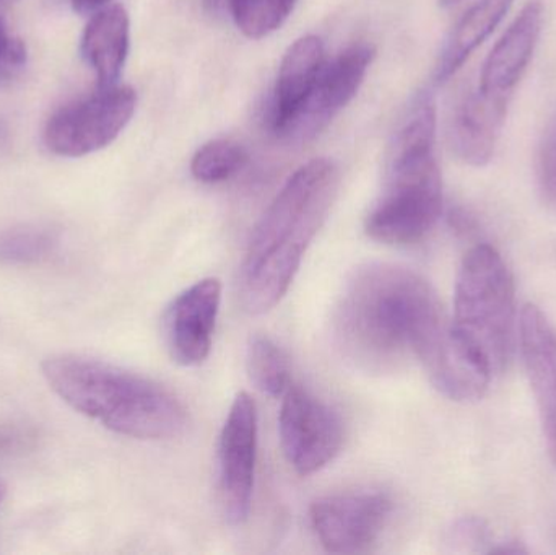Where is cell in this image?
Wrapping results in <instances>:
<instances>
[{"label": "cell", "mask_w": 556, "mask_h": 555, "mask_svg": "<svg viewBox=\"0 0 556 555\" xmlns=\"http://www.w3.org/2000/svg\"><path fill=\"white\" fill-rule=\"evenodd\" d=\"M220 302V280L208 277L179 293L169 306L166 342L169 354L182 367L201 365L211 354Z\"/></svg>", "instance_id": "cell-11"}, {"label": "cell", "mask_w": 556, "mask_h": 555, "mask_svg": "<svg viewBox=\"0 0 556 555\" xmlns=\"http://www.w3.org/2000/svg\"><path fill=\"white\" fill-rule=\"evenodd\" d=\"M71 2L75 12L88 15V13H97L98 10L104 9L111 0H71Z\"/></svg>", "instance_id": "cell-25"}, {"label": "cell", "mask_w": 556, "mask_h": 555, "mask_svg": "<svg viewBox=\"0 0 556 555\" xmlns=\"http://www.w3.org/2000/svg\"><path fill=\"white\" fill-rule=\"evenodd\" d=\"M26 45L0 18V85L18 77L26 67Z\"/></svg>", "instance_id": "cell-22"}, {"label": "cell", "mask_w": 556, "mask_h": 555, "mask_svg": "<svg viewBox=\"0 0 556 555\" xmlns=\"http://www.w3.org/2000/svg\"><path fill=\"white\" fill-rule=\"evenodd\" d=\"M12 2V0H0V3Z\"/></svg>", "instance_id": "cell-28"}, {"label": "cell", "mask_w": 556, "mask_h": 555, "mask_svg": "<svg viewBox=\"0 0 556 555\" xmlns=\"http://www.w3.org/2000/svg\"><path fill=\"white\" fill-rule=\"evenodd\" d=\"M446 544L456 553H480L490 544L489 528L479 518H464L451 528Z\"/></svg>", "instance_id": "cell-23"}, {"label": "cell", "mask_w": 556, "mask_h": 555, "mask_svg": "<svg viewBox=\"0 0 556 555\" xmlns=\"http://www.w3.org/2000/svg\"><path fill=\"white\" fill-rule=\"evenodd\" d=\"M129 15L123 5H106L91 15L80 51L97 74L98 88L117 85L129 54Z\"/></svg>", "instance_id": "cell-16"}, {"label": "cell", "mask_w": 556, "mask_h": 555, "mask_svg": "<svg viewBox=\"0 0 556 555\" xmlns=\"http://www.w3.org/2000/svg\"><path fill=\"white\" fill-rule=\"evenodd\" d=\"M218 455L225 515L231 525L240 527L250 518L257 455V407L244 391L231 404Z\"/></svg>", "instance_id": "cell-9"}, {"label": "cell", "mask_w": 556, "mask_h": 555, "mask_svg": "<svg viewBox=\"0 0 556 555\" xmlns=\"http://www.w3.org/2000/svg\"><path fill=\"white\" fill-rule=\"evenodd\" d=\"M542 188L551 201H556V126L545 140L541 156Z\"/></svg>", "instance_id": "cell-24"}, {"label": "cell", "mask_w": 556, "mask_h": 555, "mask_svg": "<svg viewBox=\"0 0 556 555\" xmlns=\"http://www.w3.org/2000/svg\"><path fill=\"white\" fill-rule=\"evenodd\" d=\"M3 497V488L2 484H0V501H2Z\"/></svg>", "instance_id": "cell-27"}, {"label": "cell", "mask_w": 556, "mask_h": 555, "mask_svg": "<svg viewBox=\"0 0 556 555\" xmlns=\"http://www.w3.org/2000/svg\"><path fill=\"white\" fill-rule=\"evenodd\" d=\"M324 64V42L316 35L301 36L285 52L278 68L273 110L274 130L280 136L306 103Z\"/></svg>", "instance_id": "cell-14"}, {"label": "cell", "mask_w": 556, "mask_h": 555, "mask_svg": "<svg viewBox=\"0 0 556 555\" xmlns=\"http://www.w3.org/2000/svg\"><path fill=\"white\" fill-rule=\"evenodd\" d=\"M460 2V0H440L441 5L450 7L454 5V3Z\"/></svg>", "instance_id": "cell-26"}, {"label": "cell", "mask_w": 556, "mask_h": 555, "mask_svg": "<svg viewBox=\"0 0 556 555\" xmlns=\"http://www.w3.org/2000/svg\"><path fill=\"white\" fill-rule=\"evenodd\" d=\"M340 188L332 160L304 163L257 222L238 277L244 312L263 315L290 289L307 248L327 220Z\"/></svg>", "instance_id": "cell-2"}, {"label": "cell", "mask_w": 556, "mask_h": 555, "mask_svg": "<svg viewBox=\"0 0 556 555\" xmlns=\"http://www.w3.org/2000/svg\"><path fill=\"white\" fill-rule=\"evenodd\" d=\"M542 18L544 10L541 2H529L522 9L486 58L479 88L492 93L511 94L534 54L541 36Z\"/></svg>", "instance_id": "cell-15"}, {"label": "cell", "mask_w": 556, "mask_h": 555, "mask_svg": "<svg viewBox=\"0 0 556 555\" xmlns=\"http://www.w3.org/2000/svg\"><path fill=\"white\" fill-rule=\"evenodd\" d=\"M522 362L538 403L548 455L556 466V331L539 306H522L519 316Z\"/></svg>", "instance_id": "cell-12"}, {"label": "cell", "mask_w": 556, "mask_h": 555, "mask_svg": "<svg viewBox=\"0 0 556 555\" xmlns=\"http://www.w3.org/2000/svg\"><path fill=\"white\" fill-rule=\"evenodd\" d=\"M516 289L511 270L490 244L464 257L454 292V336L460 348L495 375L508 364L515 339Z\"/></svg>", "instance_id": "cell-5"}, {"label": "cell", "mask_w": 556, "mask_h": 555, "mask_svg": "<svg viewBox=\"0 0 556 555\" xmlns=\"http://www.w3.org/2000/svg\"><path fill=\"white\" fill-rule=\"evenodd\" d=\"M247 149L230 139H215L192 156L191 173L198 181L215 185L227 181L247 166Z\"/></svg>", "instance_id": "cell-19"}, {"label": "cell", "mask_w": 556, "mask_h": 555, "mask_svg": "<svg viewBox=\"0 0 556 555\" xmlns=\"http://www.w3.org/2000/svg\"><path fill=\"white\" fill-rule=\"evenodd\" d=\"M515 0H480L454 26L444 42L443 51L438 59L434 80L444 84L450 80L469 55L492 35Z\"/></svg>", "instance_id": "cell-17"}, {"label": "cell", "mask_w": 556, "mask_h": 555, "mask_svg": "<svg viewBox=\"0 0 556 555\" xmlns=\"http://www.w3.org/2000/svg\"><path fill=\"white\" fill-rule=\"evenodd\" d=\"M59 247V237L49 228L23 227L0 231V264H35L48 260Z\"/></svg>", "instance_id": "cell-20"}, {"label": "cell", "mask_w": 556, "mask_h": 555, "mask_svg": "<svg viewBox=\"0 0 556 555\" xmlns=\"http://www.w3.org/2000/svg\"><path fill=\"white\" fill-rule=\"evenodd\" d=\"M391 512V499L381 492H350L317 499L309 520L327 553L358 554L379 540Z\"/></svg>", "instance_id": "cell-8"}, {"label": "cell", "mask_w": 556, "mask_h": 555, "mask_svg": "<svg viewBox=\"0 0 556 555\" xmlns=\"http://www.w3.org/2000/svg\"><path fill=\"white\" fill-rule=\"evenodd\" d=\"M437 110L430 94H420L395 134L384 188L366 217L371 240L414 244L424 240L443 212V179L434 156Z\"/></svg>", "instance_id": "cell-4"}, {"label": "cell", "mask_w": 556, "mask_h": 555, "mask_svg": "<svg viewBox=\"0 0 556 555\" xmlns=\"http://www.w3.org/2000/svg\"><path fill=\"white\" fill-rule=\"evenodd\" d=\"M42 374L68 406L119 436L175 439L188 426V411L175 393L116 365L59 355L42 364Z\"/></svg>", "instance_id": "cell-3"}, {"label": "cell", "mask_w": 556, "mask_h": 555, "mask_svg": "<svg viewBox=\"0 0 556 555\" xmlns=\"http://www.w3.org/2000/svg\"><path fill=\"white\" fill-rule=\"evenodd\" d=\"M278 436L291 468L300 476H311L339 455L343 422L329 404L300 384H290L281 400Z\"/></svg>", "instance_id": "cell-7"}, {"label": "cell", "mask_w": 556, "mask_h": 555, "mask_svg": "<svg viewBox=\"0 0 556 555\" xmlns=\"http://www.w3.org/2000/svg\"><path fill=\"white\" fill-rule=\"evenodd\" d=\"M509 93L477 88L463 98L450 124L453 152L467 165L483 166L492 160L508 111Z\"/></svg>", "instance_id": "cell-13"}, {"label": "cell", "mask_w": 556, "mask_h": 555, "mask_svg": "<svg viewBox=\"0 0 556 555\" xmlns=\"http://www.w3.org/2000/svg\"><path fill=\"white\" fill-rule=\"evenodd\" d=\"M238 29L251 39L277 31L293 12L298 0H227Z\"/></svg>", "instance_id": "cell-21"}, {"label": "cell", "mask_w": 556, "mask_h": 555, "mask_svg": "<svg viewBox=\"0 0 556 555\" xmlns=\"http://www.w3.org/2000/svg\"><path fill=\"white\" fill-rule=\"evenodd\" d=\"M372 59L375 48L368 42H356L326 62L309 98L281 137L306 142L326 129L358 93Z\"/></svg>", "instance_id": "cell-10"}, {"label": "cell", "mask_w": 556, "mask_h": 555, "mask_svg": "<svg viewBox=\"0 0 556 555\" xmlns=\"http://www.w3.org/2000/svg\"><path fill=\"white\" fill-rule=\"evenodd\" d=\"M247 368L254 387L267 396H283L285 391L290 388V364L287 355L267 336L251 338Z\"/></svg>", "instance_id": "cell-18"}, {"label": "cell", "mask_w": 556, "mask_h": 555, "mask_svg": "<svg viewBox=\"0 0 556 555\" xmlns=\"http://www.w3.org/2000/svg\"><path fill=\"white\" fill-rule=\"evenodd\" d=\"M333 336L343 357L368 374H391L415 358L433 387L457 403L482 400L493 380L460 348L430 282L407 267H359L340 297Z\"/></svg>", "instance_id": "cell-1"}, {"label": "cell", "mask_w": 556, "mask_h": 555, "mask_svg": "<svg viewBox=\"0 0 556 555\" xmlns=\"http://www.w3.org/2000/svg\"><path fill=\"white\" fill-rule=\"evenodd\" d=\"M137 94L127 85L98 88L90 97L65 104L49 117L45 143L61 156H85L117 139L132 119Z\"/></svg>", "instance_id": "cell-6"}]
</instances>
